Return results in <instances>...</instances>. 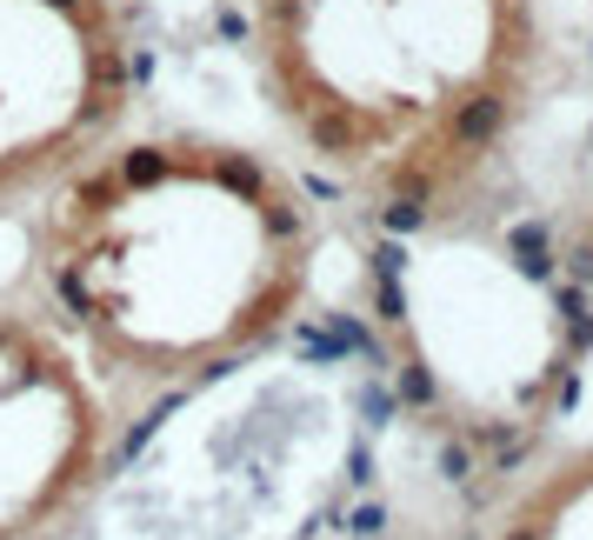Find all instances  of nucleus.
<instances>
[{"instance_id": "1", "label": "nucleus", "mask_w": 593, "mask_h": 540, "mask_svg": "<svg viewBox=\"0 0 593 540\" xmlns=\"http://www.w3.org/2000/svg\"><path fill=\"white\" fill-rule=\"evenodd\" d=\"M33 307L107 394L234 374L294 327L320 227L300 180L240 140L120 127L33 200Z\"/></svg>"}, {"instance_id": "2", "label": "nucleus", "mask_w": 593, "mask_h": 540, "mask_svg": "<svg viewBox=\"0 0 593 540\" xmlns=\"http://www.w3.org/2000/svg\"><path fill=\"white\" fill-rule=\"evenodd\" d=\"M287 147L387 227L454 220L534 114L541 0H240Z\"/></svg>"}, {"instance_id": "3", "label": "nucleus", "mask_w": 593, "mask_h": 540, "mask_svg": "<svg viewBox=\"0 0 593 540\" xmlns=\"http://www.w3.org/2000/svg\"><path fill=\"white\" fill-rule=\"evenodd\" d=\"M140 47L120 0H0V220L134 114Z\"/></svg>"}, {"instance_id": "4", "label": "nucleus", "mask_w": 593, "mask_h": 540, "mask_svg": "<svg viewBox=\"0 0 593 540\" xmlns=\"http://www.w3.org/2000/svg\"><path fill=\"white\" fill-rule=\"evenodd\" d=\"M113 461V394L40 314L0 301V540H47Z\"/></svg>"}, {"instance_id": "5", "label": "nucleus", "mask_w": 593, "mask_h": 540, "mask_svg": "<svg viewBox=\"0 0 593 540\" xmlns=\"http://www.w3.org/2000/svg\"><path fill=\"white\" fill-rule=\"evenodd\" d=\"M567 274L581 287H593V194H587V207H581V234L567 240Z\"/></svg>"}]
</instances>
